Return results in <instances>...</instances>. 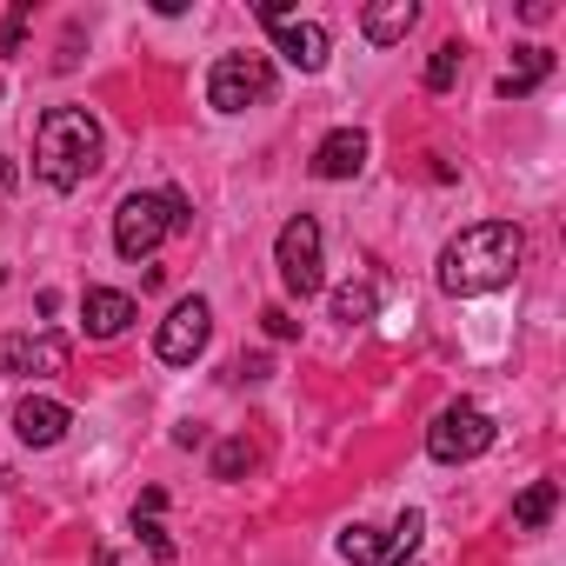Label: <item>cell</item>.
<instances>
[{"label": "cell", "mask_w": 566, "mask_h": 566, "mask_svg": "<svg viewBox=\"0 0 566 566\" xmlns=\"http://www.w3.org/2000/svg\"><path fill=\"white\" fill-rule=\"evenodd\" d=\"M134 321H140V307H134L127 294H114V287H87V301H81V327H87L94 340H120Z\"/></svg>", "instance_id": "30bf717a"}, {"label": "cell", "mask_w": 566, "mask_h": 566, "mask_svg": "<svg viewBox=\"0 0 566 566\" xmlns=\"http://www.w3.org/2000/svg\"><path fill=\"white\" fill-rule=\"evenodd\" d=\"M28 374V334H0V380Z\"/></svg>", "instance_id": "ffe728a7"}, {"label": "cell", "mask_w": 566, "mask_h": 566, "mask_svg": "<svg viewBox=\"0 0 566 566\" xmlns=\"http://www.w3.org/2000/svg\"><path fill=\"white\" fill-rule=\"evenodd\" d=\"M367 167V134L360 127H334L321 147H314V174L321 180H354Z\"/></svg>", "instance_id": "8fae6325"}, {"label": "cell", "mask_w": 566, "mask_h": 566, "mask_svg": "<svg viewBox=\"0 0 566 566\" xmlns=\"http://www.w3.org/2000/svg\"><path fill=\"white\" fill-rule=\"evenodd\" d=\"M94 167H101V120L87 107H48L34 134V174L54 193H74Z\"/></svg>", "instance_id": "7a4b0ae2"}, {"label": "cell", "mask_w": 566, "mask_h": 566, "mask_svg": "<svg viewBox=\"0 0 566 566\" xmlns=\"http://www.w3.org/2000/svg\"><path fill=\"white\" fill-rule=\"evenodd\" d=\"M253 473V440H220L213 447V480H240Z\"/></svg>", "instance_id": "e0dca14e"}, {"label": "cell", "mask_w": 566, "mask_h": 566, "mask_svg": "<svg viewBox=\"0 0 566 566\" xmlns=\"http://www.w3.org/2000/svg\"><path fill=\"white\" fill-rule=\"evenodd\" d=\"M21 41H28V8L8 14V28H0V54H21Z\"/></svg>", "instance_id": "44dd1931"}, {"label": "cell", "mask_w": 566, "mask_h": 566, "mask_svg": "<svg viewBox=\"0 0 566 566\" xmlns=\"http://www.w3.org/2000/svg\"><path fill=\"white\" fill-rule=\"evenodd\" d=\"M420 539H427V513L407 506L387 533H374V526H347V533H340V553H347L354 566H407Z\"/></svg>", "instance_id": "277c9868"}, {"label": "cell", "mask_w": 566, "mask_h": 566, "mask_svg": "<svg viewBox=\"0 0 566 566\" xmlns=\"http://www.w3.org/2000/svg\"><path fill=\"white\" fill-rule=\"evenodd\" d=\"M207 340H213V307H207V301H180V307L160 321L154 354H160V360H174V367H187Z\"/></svg>", "instance_id": "9c48e42d"}, {"label": "cell", "mask_w": 566, "mask_h": 566, "mask_svg": "<svg viewBox=\"0 0 566 566\" xmlns=\"http://www.w3.org/2000/svg\"><path fill=\"white\" fill-rule=\"evenodd\" d=\"M273 260H280V280H287V294L314 301L321 294V220L314 213H294L273 240Z\"/></svg>", "instance_id": "52a82bcc"}, {"label": "cell", "mask_w": 566, "mask_h": 566, "mask_svg": "<svg viewBox=\"0 0 566 566\" xmlns=\"http://www.w3.org/2000/svg\"><path fill=\"white\" fill-rule=\"evenodd\" d=\"M266 94H273L266 54H220L213 74H207V101H213L220 114H247V107H260Z\"/></svg>", "instance_id": "5b68a950"}, {"label": "cell", "mask_w": 566, "mask_h": 566, "mask_svg": "<svg viewBox=\"0 0 566 566\" xmlns=\"http://www.w3.org/2000/svg\"><path fill=\"white\" fill-rule=\"evenodd\" d=\"M8 187H14V160H8V154H0V193H8Z\"/></svg>", "instance_id": "603a6c76"}, {"label": "cell", "mask_w": 566, "mask_h": 566, "mask_svg": "<svg viewBox=\"0 0 566 566\" xmlns=\"http://www.w3.org/2000/svg\"><path fill=\"white\" fill-rule=\"evenodd\" d=\"M486 447H493V413H486V407H473V400H453V407L427 427V453H433V460H447V467L480 460Z\"/></svg>", "instance_id": "8992f818"}, {"label": "cell", "mask_w": 566, "mask_h": 566, "mask_svg": "<svg viewBox=\"0 0 566 566\" xmlns=\"http://www.w3.org/2000/svg\"><path fill=\"white\" fill-rule=\"evenodd\" d=\"M520 253H526V240H520L513 220H480L460 240H447V253H440V287L460 294V301L467 294H493V287H506V280H513Z\"/></svg>", "instance_id": "6da1fadb"}, {"label": "cell", "mask_w": 566, "mask_h": 566, "mask_svg": "<svg viewBox=\"0 0 566 566\" xmlns=\"http://www.w3.org/2000/svg\"><path fill=\"white\" fill-rule=\"evenodd\" d=\"M553 506H559V486L539 480V486H526V493L513 500V526H520V533H539V526L553 520Z\"/></svg>", "instance_id": "9a60e30c"}, {"label": "cell", "mask_w": 566, "mask_h": 566, "mask_svg": "<svg viewBox=\"0 0 566 566\" xmlns=\"http://www.w3.org/2000/svg\"><path fill=\"white\" fill-rule=\"evenodd\" d=\"M420 21V8L413 0H380V8H367L360 14V34L374 41V48H394V41H407V28Z\"/></svg>", "instance_id": "5bb4252c"}, {"label": "cell", "mask_w": 566, "mask_h": 566, "mask_svg": "<svg viewBox=\"0 0 566 566\" xmlns=\"http://www.w3.org/2000/svg\"><path fill=\"white\" fill-rule=\"evenodd\" d=\"M460 67H467V54H460V48L447 41V48H440V54L427 61V87H433V94H447V87L460 81Z\"/></svg>", "instance_id": "d6986e66"}, {"label": "cell", "mask_w": 566, "mask_h": 566, "mask_svg": "<svg viewBox=\"0 0 566 566\" xmlns=\"http://www.w3.org/2000/svg\"><path fill=\"white\" fill-rule=\"evenodd\" d=\"M546 74H553V48L526 41V48H513V67L500 74V94H506V101H520V94H533Z\"/></svg>", "instance_id": "4fadbf2b"}, {"label": "cell", "mask_w": 566, "mask_h": 566, "mask_svg": "<svg viewBox=\"0 0 566 566\" xmlns=\"http://www.w3.org/2000/svg\"><path fill=\"white\" fill-rule=\"evenodd\" d=\"M0 94H8V87H0Z\"/></svg>", "instance_id": "cb8c5ba5"}, {"label": "cell", "mask_w": 566, "mask_h": 566, "mask_svg": "<svg viewBox=\"0 0 566 566\" xmlns=\"http://www.w3.org/2000/svg\"><path fill=\"white\" fill-rule=\"evenodd\" d=\"M61 367H67V340H61V334L28 340V374H61Z\"/></svg>", "instance_id": "ac0fdd59"}, {"label": "cell", "mask_w": 566, "mask_h": 566, "mask_svg": "<svg viewBox=\"0 0 566 566\" xmlns=\"http://www.w3.org/2000/svg\"><path fill=\"white\" fill-rule=\"evenodd\" d=\"M260 21L273 28V48L287 54V67H301V74H321L327 67V28L321 21H294L280 0H260Z\"/></svg>", "instance_id": "ba28073f"}, {"label": "cell", "mask_w": 566, "mask_h": 566, "mask_svg": "<svg viewBox=\"0 0 566 566\" xmlns=\"http://www.w3.org/2000/svg\"><path fill=\"white\" fill-rule=\"evenodd\" d=\"M187 220H193V213H187L180 193H127L120 213H114V247H120V260H147V253H154L160 240H174Z\"/></svg>", "instance_id": "3957f363"}, {"label": "cell", "mask_w": 566, "mask_h": 566, "mask_svg": "<svg viewBox=\"0 0 566 566\" xmlns=\"http://www.w3.org/2000/svg\"><path fill=\"white\" fill-rule=\"evenodd\" d=\"M374 314H380L374 280H347V287L334 294V321H374Z\"/></svg>", "instance_id": "2e32d148"}, {"label": "cell", "mask_w": 566, "mask_h": 566, "mask_svg": "<svg viewBox=\"0 0 566 566\" xmlns=\"http://www.w3.org/2000/svg\"><path fill=\"white\" fill-rule=\"evenodd\" d=\"M14 427H21L28 447H54V440L74 427V413H67L61 400H48V394H28V400L14 407Z\"/></svg>", "instance_id": "7c38bea8"}, {"label": "cell", "mask_w": 566, "mask_h": 566, "mask_svg": "<svg viewBox=\"0 0 566 566\" xmlns=\"http://www.w3.org/2000/svg\"><path fill=\"white\" fill-rule=\"evenodd\" d=\"M260 321H266V334H273V340H294V334H301V321H294L287 307H266Z\"/></svg>", "instance_id": "7402d4cb"}]
</instances>
